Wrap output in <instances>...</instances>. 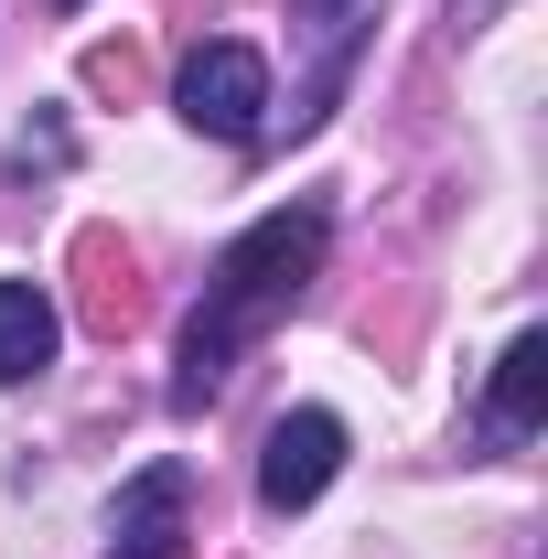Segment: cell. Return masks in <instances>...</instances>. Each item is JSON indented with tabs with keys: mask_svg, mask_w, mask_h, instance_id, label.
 <instances>
[{
	"mask_svg": "<svg viewBox=\"0 0 548 559\" xmlns=\"http://www.w3.org/2000/svg\"><path fill=\"white\" fill-rule=\"evenodd\" d=\"M323 205H279L259 215L226 259H215L205 301H194V323H183V377H172V409H205L215 388H226V366H237V345H259L279 312L301 301V280L323 270Z\"/></svg>",
	"mask_w": 548,
	"mask_h": 559,
	"instance_id": "6da1fadb",
	"label": "cell"
},
{
	"mask_svg": "<svg viewBox=\"0 0 548 559\" xmlns=\"http://www.w3.org/2000/svg\"><path fill=\"white\" fill-rule=\"evenodd\" d=\"M172 97H183V119L205 140H226V151H248V140L270 130V66H259V44H205Z\"/></svg>",
	"mask_w": 548,
	"mask_h": 559,
	"instance_id": "7a4b0ae2",
	"label": "cell"
},
{
	"mask_svg": "<svg viewBox=\"0 0 548 559\" xmlns=\"http://www.w3.org/2000/svg\"><path fill=\"white\" fill-rule=\"evenodd\" d=\"M334 474H344V419L334 409H290L270 430V452H259V506L270 516H301Z\"/></svg>",
	"mask_w": 548,
	"mask_h": 559,
	"instance_id": "3957f363",
	"label": "cell"
},
{
	"mask_svg": "<svg viewBox=\"0 0 548 559\" xmlns=\"http://www.w3.org/2000/svg\"><path fill=\"white\" fill-rule=\"evenodd\" d=\"M183 463H151V474H140L130 495H119V549L108 559H172L183 549Z\"/></svg>",
	"mask_w": 548,
	"mask_h": 559,
	"instance_id": "277c9868",
	"label": "cell"
},
{
	"mask_svg": "<svg viewBox=\"0 0 548 559\" xmlns=\"http://www.w3.org/2000/svg\"><path fill=\"white\" fill-rule=\"evenodd\" d=\"M55 345H65V312L44 301V280H0V388L44 377Z\"/></svg>",
	"mask_w": 548,
	"mask_h": 559,
	"instance_id": "5b68a950",
	"label": "cell"
},
{
	"mask_svg": "<svg viewBox=\"0 0 548 559\" xmlns=\"http://www.w3.org/2000/svg\"><path fill=\"white\" fill-rule=\"evenodd\" d=\"M75 270H86V323H97V334H130L140 323V259L108 226H86V237H75Z\"/></svg>",
	"mask_w": 548,
	"mask_h": 559,
	"instance_id": "8992f818",
	"label": "cell"
},
{
	"mask_svg": "<svg viewBox=\"0 0 548 559\" xmlns=\"http://www.w3.org/2000/svg\"><path fill=\"white\" fill-rule=\"evenodd\" d=\"M538 409H548V334H516V345L495 355V419L527 430Z\"/></svg>",
	"mask_w": 548,
	"mask_h": 559,
	"instance_id": "52a82bcc",
	"label": "cell"
},
{
	"mask_svg": "<svg viewBox=\"0 0 548 559\" xmlns=\"http://www.w3.org/2000/svg\"><path fill=\"white\" fill-rule=\"evenodd\" d=\"M86 75H97L108 97H130V86H140V55H130V44H97V55H86Z\"/></svg>",
	"mask_w": 548,
	"mask_h": 559,
	"instance_id": "ba28073f",
	"label": "cell"
},
{
	"mask_svg": "<svg viewBox=\"0 0 548 559\" xmlns=\"http://www.w3.org/2000/svg\"><path fill=\"white\" fill-rule=\"evenodd\" d=\"M11 162H22V173H33V162H65V130H55V119H44V130H22V151H11Z\"/></svg>",
	"mask_w": 548,
	"mask_h": 559,
	"instance_id": "9c48e42d",
	"label": "cell"
},
{
	"mask_svg": "<svg viewBox=\"0 0 548 559\" xmlns=\"http://www.w3.org/2000/svg\"><path fill=\"white\" fill-rule=\"evenodd\" d=\"M301 11H323V33H334V44H355V22H334V11H355V0H301Z\"/></svg>",
	"mask_w": 548,
	"mask_h": 559,
	"instance_id": "30bf717a",
	"label": "cell"
}]
</instances>
